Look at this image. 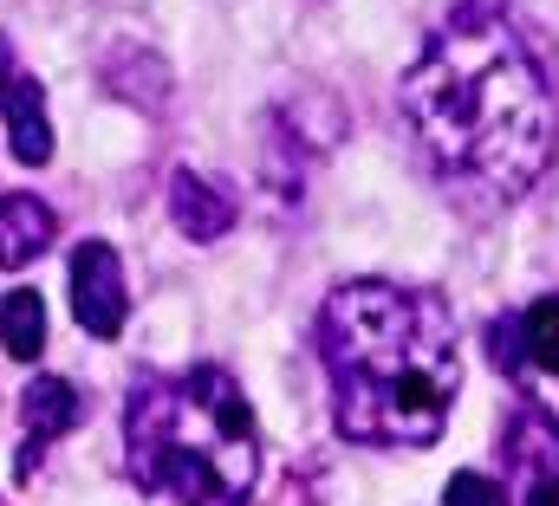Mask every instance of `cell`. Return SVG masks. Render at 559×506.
I'll list each match as a JSON object with an SVG mask.
<instances>
[{
  "label": "cell",
  "instance_id": "cell-1",
  "mask_svg": "<svg viewBox=\"0 0 559 506\" xmlns=\"http://www.w3.org/2000/svg\"><path fill=\"white\" fill-rule=\"evenodd\" d=\"M397 105L423 162L481 202H521L554 162V92L527 39L488 0H462L436 20Z\"/></svg>",
  "mask_w": 559,
  "mask_h": 506
},
{
  "label": "cell",
  "instance_id": "cell-2",
  "mask_svg": "<svg viewBox=\"0 0 559 506\" xmlns=\"http://www.w3.org/2000/svg\"><path fill=\"white\" fill-rule=\"evenodd\" d=\"M332 422L365 448H429L462 396L455 318L436 292L345 279L319 312Z\"/></svg>",
  "mask_w": 559,
  "mask_h": 506
},
{
  "label": "cell",
  "instance_id": "cell-3",
  "mask_svg": "<svg viewBox=\"0 0 559 506\" xmlns=\"http://www.w3.org/2000/svg\"><path fill=\"white\" fill-rule=\"evenodd\" d=\"M124 461L143 494L176 506H248L261 481V435L241 383L222 364L143 377L124 402Z\"/></svg>",
  "mask_w": 559,
  "mask_h": 506
},
{
  "label": "cell",
  "instance_id": "cell-4",
  "mask_svg": "<svg viewBox=\"0 0 559 506\" xmlns=\"http://www.w3.org/2000/svg\"><path fill=\"white\" fill-rule=\"evenodd\" d=\"M72 318L92 338H118L131 318V286H124V260L111 241H79L72 248Z\"/></svg>",
  "mask_w": 559,
  "mask_h": 506
},
{
  "label": "cell",
  "instance_id": "cell-5",
  "mask_svg": "<svg viewBox=\"0 0 559 506\" xmlns=\"http://www.w3.org/2000/svg\"><path fill=\"white\" fill-rule=\"evenodd\" d=\"M79 415H85V396H79L66 377H33V383H26V389H20V422H26V442H20V455H13V474L26 481V474L39 468L46 442H59L66 429H79Z\"/></svg>",
  "mask_w": 559,
  "mask_h": 506
},
{
  "label": "cell",
  "instance_id": "cell-6",
  "mask_svg": "<svg viewBox=\"0 0 559 506\" xmlns=\"http://www.w3.org/2000/svg\"><path fill=\"white\" fill-rule=\"evenodd\" d=\"M169 221L189 234V241H222L235 228V195L222 182H209L202 169H176L169 176Z\"/></svg>",
  "mask_w": 559,
  "mask_h": 506
},
{
  "label": "cell",
  "instance_id": "cell-7",
  "mask_svg": "<svg viewBox=\"0 0 559 506\" xmlns=\"http://www.w3.org/2000/svg\"><path fill=\"white\" fill-rule=\"evenodd\" d=\"M52 241H59V215L39 195H0V273L33 266Z\"/></svg>",
  "mask_w": 559,
  "mask_h": 506
},
{
  "label": "cell",
  "instance_id": "cell-8",
  "mask_svg": "<svg viewBox=\"0 0 559 506\" xmlns=\"http://www.w3.org/2000/svg\"><path fill=\"white\" fill-rule=\"evenodd\" d=\"M0 118H7V136H13V156H20L26 169L52 162V118H46V85H39V79H26V72H20V85L7 92Z\"/></svg>",
  "mask_w": 559,
  "mask_h": 506
},
{
  "label": "cell",
  "instance_id": "cell-9",
  "mask_svg": "<svg viewBox=\"0 0 559 506\" xmlns=\"http://www.w3.org/2000/svg\"><path fill=\"white\" fill-rule=\"evenodd\" d=\"M0 345H7V358H20V364H33V358L46 351V299H39L33 286H13V292L0 299Z\"/></svg>",
  "mask_w": 559,
  "mask_h": 506
},
{
  "label": "cell",
  "instance_id": "cell-10",
  "mask_svg": "<svg viewBox=\"0 0 559 506\" xmlns=\"http://www.w3.org/2000/svg\"><path fill=\"white\" fill-rule=\"evenodd\" d=\"M508 455L521 468H534V481H559V422L540 409H521L508 429Z\"/></svg>",
  "mask_w": 559,
  "mask_h": 506
},
{
  "label": "cell",
  "instance_id": "cell-11",
  "mask_svg": "<svg viewBox=\"0 0 559 506\" xmlns=\"http://www.w3.org/2000/svg\"><path fill=\"white\" fill-rule=\"evenodd\" d=\"M514 332H521V364L527 371H540V377H554L559 371V299H534L527 312H514Z\"/></svg>",
  "mask_w": 559,
  "mask_h": 506
},
{
  "label": "cell",
  "instance_id": "cell-12",
  "mask_svg": "<svg viewBox=\"0 0 559 506\" xmlns=\"http://www.w3.org/2000/svg\"><path fill=\"white\" fill-rule=\"evenodd\" d=\"M442 506H508V487H501L495 474H475V468H462V474H449Z\"/></svg>",
  "mask_w": 559,
  "mask_h": 506
},
{
  "label": "cell",
  "instance_id": "cell-13",
  "mask_svg": "<svg viewBox=\"0 0 559 506\" xmlns=\"http://www.w3.org/2000/svg\"><path fill=\"white\" fill-rule=\"evenodd\" d=\"M20 85V65H13V39L0 33V105H7V92Z\"/></svg>",
  "mask_w": 559,
  "mask_h": 506
},
{
  "label": "cell",
  "instance_id": "cell-14",
  "mask_svg": "<svg viewBox=\"0 0 559 506\" xmlns=\"http://www.w3.org/2000/svg\"><path fill=\"white\" fill-rule=\"evenodd\" d=\"M527 506H559V481H534V494H527Z\"/></svg>",
  "mask_w": 559,
  "mask_h": 506
}]
</instances>
